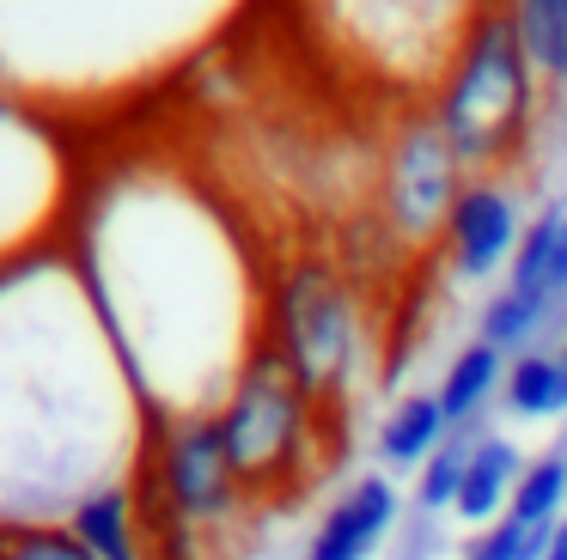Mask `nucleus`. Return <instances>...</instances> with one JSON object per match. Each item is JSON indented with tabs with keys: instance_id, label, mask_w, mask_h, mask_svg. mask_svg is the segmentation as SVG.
Segmentation results:
<instances>
[{
	"instance_id": "10",
	"label": "nucleus",
	"mask_w": 567,
	"mask_h": 560,
	"mask_svg": "<svg viewBox=\"0 0 567 560\" xmlns=\"http://www.w3.org/2000/svg\"><path fill=\"white\" fill-rule=\"evenodd\" d=\"M396 523V487L384 475H360L342 499L318 518L306 542V560H372V548Z\"/></svg>"
},
{
	"instance_id": "21",
	"label": "nucleus",
	"mask_w": 567,
	"mask_h": 560,
	"mask_svg": "<svg viewBox=\"0 0 567 560\" xmlns=\"http://www.w3.org/2000/svg\"><path fill=\"white\" fill-rule=\"evenodd\" d=\"M549 536L555 523H518V518H501L464 548V560H543L549 554Z\"/></svg>"
},
{
	"instance_id": "12",
	"label": "nucleus",
	"mask_w": 567,
	"mask_h": 560,
	"mask_svg": "<svg viewBox=\"0 0 567 560\" xmlns=\"http://www.w3.org/2000/svg\"><path fill=\"white\" fill-rule=\"evenodd\" d=\"M506 287L525 299L561 311L567 304V201H549L518 238V256L506 268Z\"/></svg>"
},
{
	"instance_id": "17",
	"label": "nucleus",
	"mask_w": 567,
	"mask_h": 560,
	"mask_svg": "<svg viewBox=\"0 0 567 560\" xmlns=\"http://www.w3.org/2000/svg\"><path fill=\"white\" fill-rule=\"evenodd\" d=\"M525 55L543 85H567V0H513Z\"/></svg>"
},
{
	"instance_id": "14",
	"label": "nucleus",
	"mask_w": 567,
	"mask_h": 560,
	"mask_svg": "<svg viewBox=\"0 0 567 560\" xmlns=\"http://www.w3.org/2000/svg\"><path fill=\"white\" fill-rule=\"evenodd\" d=\"M506 384V353L488 348V341H470V348L452 353V365H445L440 390H433V402H440L445 426H470L482 408H488V396Z\"/></svg>"
},
{
	"instance_id": "19",
	"label": "nucleus",
	"mask_w": 567,
	"mask_h": 560,
	"mask_svg": "<svg viewBox=\"0 0 567 560\" xmlns=\"http://www.w3.org/2000/svg\"><path fill=\"white\" fill-rule=\"evenodd\" d=\"M549 323V304H537V299H525V292H513V287H501L488 304H482V335L476 341H488V348H501V353H513V348H525L537 329Z\"/></svg>"
},
{
	"instance_id": "5",
	"label": "nucleus",
	"mask_w": 567,
	"mask_h": 560,
	"mask_svg": "<svg viewBox=\"0 0 567 560\" xmlns=\"http://www.w3.org/2000/svg\"><path fill=\"white\" fill-rule=\"evenodd\" d=\"M269 353L293 372L318 408H330L354 377V348H360V304L348 292L342 268L323 256H299L275 274L269 287V323H262Z\"/></svg>"
},
{
	"instance_id": "18",
	"label": "nucleus",
	"mask_w": 567,
	"mask_h": 560,
	"mask_svg": "<svg viewBox=\"0 0 567 560\" xmlns=\"http://www.w3.org/2000/svg\"><path fill=\"white\" fill-rule=\"evenodd\" d=\"M561 506H567V450H543V457H530L525 475H518L506 518H518V523H561Z\"/></svg>"
},
{
	"instance_id": "1",
	"label": "nucleus",
	"mask_w": 567,
	"mask_h": 560,
	"mask_svg": "<svg viewBox=\"0 0 567 560\" xmlns=\"http://www.w3.org/2000/svg\"><path fill=\"white\" fill-rule=\"evenodd\" d=\"M153 414L80 262L0 268V530L68 523L86 494L135 481Z\"/></svg>"
},
{
	"instance_id": "6",
	"label": "nucleus",
	"mask_w": 567,
	"mask_h": 560,
	"mask_svg": "<svg viewBox=\"0 0 567 560\" xmlns=\"http://www.w3.org/2000/svg\"><path fill=\"white\" fill-rule=\"evenodd\" d=\"M135 494H141V518L147 523H177V530L202 536V542L226 536L250 506L245 481H238L233 457H226V438H220V421H214V414L153 421Z\"/></svg>"
},
{
	"instance_id": "7",
	"label": "nucleus",
	"mask_w": 567,
	"mask_h": 560,
	"mask_svg": "<svg viewBox=\"0 0 567 560\" xmlns=\"http://www.w3.org/2000/svg\"><path fill=\"white\" fill-rule=\"evenodd\" d=\"M464 158L445 141L433 110H403L384 141V165H379V214L403 250L445 238L457 195H464Z\"/></svg>"
},
{
	"instance_id": "9",
	"label": "nucleus",
	"mask_w": 567,
	"mask_h": 560,
	"mask_svg": "<svg viewBox=\"0 0 567 560\" xmlns=\"http://www.w3.org/2000/svg\"><path fill=\"white\" fill-rule=\"evenodd\" d=\"M530 219L518 214V195L506 189L501 177H470L464 195H457L452 219H445V262H452L457 280H488L501 268H513L518 238H525Z\"/></svg>"
},
{
	"instance_id": "16",
	"label": "nucleus",
	"mask_w": 567,
	"mask_h": 560,
	"mask_svg": "<svg viewBox=\"0 0 567 560\" xmlns=\"http://www.w3.org/2000/svg\"><path fill=\"white\" fill-rule=\"evenodd\" d=\"M445 433H452V426H445L440 402L433 396H403L379 426V457L391 463V469H421V463L445 445Z\"/></svg>"
},
{
	"instance_id": "11",
	"label": "nucleus",
	"mask_w": 567,
	"mask_h": 560,
	"mask_svg": "<svg viewBox=\"0 0 567 560\" xmlns=\"http://www.w3.org/2000/svg\"><path fill=\"white\" fill-rule=\"evenodd\" d=\"M68 530H74L99 560H153V548H147V518H141L135 481H116V487H99V494H86L74 511H68Z\"/></svg>"
},
{
	"instance_id": "23",
	"label": "nucleus",
	"mask_w": 567,
	"mask_h": 560,
	"mask_svg": "<svg viewBox=\"0 0 567 560\" xmlns=\"http://www.w3.org/2000/svg\"><path fill=\"white\" fill-rule=\"evenodd\" d=\"M543 560H567V518L555 523V536H549V554H543Z\"/></svg>"
},
{
	"instance_id": "20",
	"label": "nucleus",
	"mask_w": 567,
	"mask_h": 560,
	"mask_svg": "<svg viewBox=\"0 0 567 560\" xmlns=\"http://www.w3.org/2000/svg\"><path fill=\"white\" fill-rule=\"evenodd\" d=\"M470 445H476V438L452 433L427 463H421V475H415V499H421V511H452V506H457V487H464Z\"/></svg>"
},
{
	"instance_id": "22",
	"label": "nucleus",
	"mask_w": 567,
	"mask_h": 560,
	"mask_svg": "<svg viewBox=\"0 0 567 560\" xmlns=\"http://www.w3.org/2000/svg\"><path fill=\"white\" fill-rule=\"evenodd\" d=\"M0 560H99L68 523H25L0 530Z\"/></svg>"
},
{
	"instance_id": "3",
	"label": "nucleus",
	"mask_w": 567,
	"mask_h": 560,
	"mask_svg": "<svg viewBox=\"0 0 567 560\" xmlns=\"http://www.w3.org/2000/svg\"><path fill=\"white\" fill-rule=\"evenodd\" d=\"M537 68L525 55V37H518L513 0H488V7L470 19L457 55L440 68L433 80L427 110L440 116L445 141L457 146L464 170H506L518 158V146L530 141V110H537Z\"/></svg>"
},
{
	"instance_id": "24",
	"label": "nucleus",
	"mask_w": 567,
	"mask_h": 560,
	"mask_svg": "<svg viewBox=\"0 0 567 560\" xmlns=\"http://www.w3.org/2000/svg\"><path fill=\"white\" fill-rule=\"evenodd\" d=\"M561 365H567V341H561Z\"/></svg>"
},
{
	"instance_id": "15",
	"label": "nucleus",
	"mask_w": 567,
	"mask_h": 560,
	"mask_svg": "<svg viewBox=\"0 0 567 560\" xmlns=\"http://www.w3.org/2000/svg\"><path fill=\"white\" fill-rule=\"evenodd\" d=\"M506 414H518V421H567V365L561 353H518L513 365H506Z\"/></svg>"
},
{
	"instance_id": "2",
	"label": "nucleus",
	"mask_w": 567,
	"mask_h": 560,
	"mask_svg": "<svg viewBox=\"0 0 567 560\" xmlns=\"http://www.w3.org/2000/svg\"><path fill=\"white\" fill-rule=\"evenodd\" d=\"M123 214L128 219L104 207L80 231L92 304L123 348L153 421L214 414L233 396L238 372L262 353L269 299H250L233 238L214 214L189 207V195L159 189L165 231H153L147 195L141 207L128 195Z\"/></svg>"
},
{
	"instance_id": "13",
	"label": "nucleus",
	"mask_w": 567,
	"mask_h": 560,
	"mask_svg": "<svg viewBox=\"0 0 567 560\" xmlns=\"http://www.w3.org/2000/svg\"><path fill=\"white\" fill-rule=\"evenodd\" d=\"M518 475H525V457H518V445L513 438H501V433H482L476 445H470V463H464V487H457V518L464 523H501L506 518V506H513V487H518Z\"/></svg>"
},
{
	"instance_id": "4",
	"label": "nucleus",
	"mask_w": 567,
	"mask_h": 560,
	"mask_svg": "<svg viewBox=\"0 0 567 560\" xmlns=\"http://www.w3.org/2000/svg\"><path fill=\"white\" fill-rule=\"evenodd\" d=\"M318 402L293 384L281 360L262 353L238 372L233 396L214 408L220 421V438H226V457H233L238 481H245L250 506L257 499H287L311 481V438H318Z\"/></svg>"
},
{
	"instance_id": "8",
	"label": "nucleus",
	"mask_w": 567,
	"mask_h": 560,
	"mask_svg": "<svg viewBox=\"0 0 567 560\" xmlns=\"http://www.w3.org/2000/svg\"><path fill=\"white\" fill-rule=\"evenodd\" d=\"M68 165L50 128L0 104V268L43 256V226L62 214Z\"/></svg>"
}]
</instances>
